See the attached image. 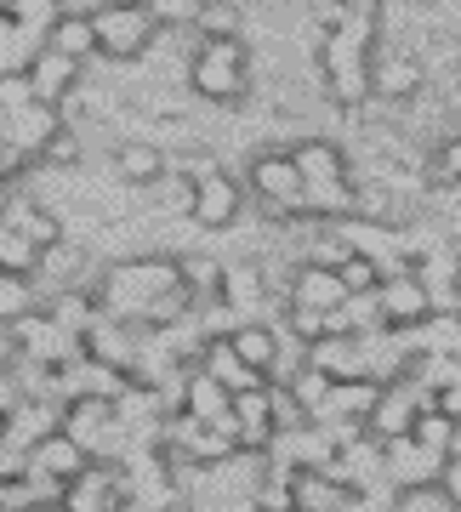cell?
Listing matches in <instances>:
<instances>
[{"label": "cell", "mask_w": 461, "mask_h": 512, "mask_svg": "<svg viewBox=\"0 0 461 512\" xmlns=\"http://www.w3.org/2000/svg\"><path fill=\"white\" fill-rule=\"evenodd\" d=\"M92 296L97 308L120 319V325H137V330H154V325H177L188 313H200V302L188 296L183 285V268L177 256H126L92 279Z\"/></svg>", "instance_id": "6da1fadb"}, {"label": "cell", "mask_w": 461, "mask_h": 512, "mask_svg": "<svg viewBox=\"0 0 461 512\" xmlns=\"http://www.w3.org/2000/svg\"><path fill=\"white\" fill-rule=\"evenodd\" d=\"M319 69H325V92H331V103H342V109H365L370 103V69H376V18L348 12L336 29H325Z\"/></svg>", "instance_id": "7a4b0ae2"}, {"label": "cell", "mask_w": 461, "mask_h": 512, "mask_svg": "<svg viewBox=\"0 0 461 512\" xmlns=\"http://www.w3.org/2000/svg\"><path fill=\"white\" fill-rule=\"evenodd\" d=\"M291 160H296V171H302L308 217L314 222H348L353 194H359V183H353V171H348V154H342L331 137H302V143H291Z\"/></svg>", "instance_id": "3957f363"}, {"label": "cell", "mask_w": 461, "mask_h": 512, "mask_svg": "<svg viewBox=\"0 0 461 512\" xmlns=\"http://www.w3.org/2000/svg\"><path fill=\"white\" fill-rule=\"evenodd\" d=\"M188 92L200 103H240L251 92V46L240 35H200L188 57Z\"/></svg>", "instance_id": "277c9868"}, {"label": "cell", "mask_w": 461, "mask_h": 512, "mask_svg": "<svg viewBox=\"0 0 461 512\" xmlns=\"http://www.w3.org/2000/svg\"><path fill=\"white\" fill-rule=\"evenodd\" d=\"M245 194L262 205L268 222H308V194H302V171H296L291 148H262L251 171H245Z\"/></svg>", "instance_id": "5b68a950"}, {"label": "cell", "mask_w": 461, "mask_h": 512, "mask_svg": "<svg viewBox=\"0 0 461 512\" xmlns=\"http://www.w3.org/2000/svg\"><path fill=\"white\" fill-rule=\"evenodd\" d=\"M92 29H97V57H114V63L143 57L154 46V35H160V23L148 18V6H97Z\"/></svg>", "instance_id": "8992f818"}, {"label": "cell", "mask_w": 461, "mask_h": 512, "mask_svg": "<svg viewBox=\"0 0 461 512\" xmlns=\"http://www.w3.org/2000/svg\"><path fill=\"white\" fill-rule=\"evenodd\" d=\"M427 404H433V393H427L416 376H405V382H388L382 387V399H376V410H370L365 433L376 444H393V439H410V427H416V416H422Z\"/></svg>", "instance_id": "52a82bcc"}, {"label": "cell", "mask_w": 461, "mask_h": 512, "mask_svg": "<svg viewBox=\"0 0 461 512\" xmlns=\"http://www.w3.org/2000/svg\"><path fill=\"white\" fill-rule=\"evenodd\" d=\"M240 211H245V183L234 177V171H211V177L194 183V211H188L194 228H205V234H228V228L240 222Z\"/></svg>", "instance_id": "ba28073f"}, {"label": "cell", "mask_w": 461, "mask_h": 512, "mask_svg": "<svg viewBox=\"0 0 461 512\" xmlns=\"http://www.w3.org/2000/svg\"><path fill=\"white\" fill-rule=\"evenodd\" d=\"M18 359H29V365H46V370H63L80 359V336H69V330L52 325V313L35 308L29 319H18Z\"/></svg>", "instance_id": "9c48e42d"}, {"label": "cell", "mask_w": 461, "mask_h": 512, "mask_svg": "<svg viewBox=\"0 0 461 512\" xmlns=\"http://www.w3.org/2000/svg\"><path fill=\"white\" fill-rule=\"evenodd\" d=\"M217 302L240 325H257V319H268V302H274V285H268V268L262 262H228L222 268V291Z\"/></svg>", "instance_id": "30bf717a"}, {"label": "cell", "mask_w": 461, "mask_h": 512, "mask_svg": "<svg viewBox=\"0 0 461 512\" xmlns=\"http://www.w3.org/2000/svg\"><path fill=\"white\" fill-rule=\"evenodd\" d=\"M120 507H126L120 461H92L80 478L63 484V512H120Z\"/></svg>", "instance_id": "8fae6325"}, {"label": "cell", "mask_w": 461, "mask_h": 512, "mask_svg": "<svg viewBox=\"0 0 461 512\" xmlns=\"http://www.w3.org/2000/svg\"><path fill=\"white\" fill-rule=\"evenodd\" d=\"M382 456H388V484L399 495H427L439 490V473L450 456H433V450H422L416 439H393L382 444Z\"/></svg>", "instance_id": "7c38bea8"}, {"label": "cell", "mask_w": 461, "mask_h": 512, "mask_svg": "<svg viewBox=\"0 0 461 512\" xmlns=\"http://www.w3.org/2000/svg\"><path fill=\"white\" fill-rule=\"evenodd\" d=\"M279 439L274 427V393L268 387H251V393H234V444L240 456H268Z\"/></svg>", "instance_id": "4fadbf2b"}, {"label": "cell", "mask_w": 461, "mask_h": 512, "mask_svg": "<svg viewBox=\"0 0 461 512\" xmlns=\"http://www.w3.org/2000/svg\"><path fill=\"white\" fill-rule=\"evenodd\" d=\"M342 302H348V291H342V274H336V268H319V262H291V279H285V308L336 313Z\"/></svg>", "instance_id": "5bb4252c"}, {"label": "cell", "mask_w": 461, "mask_h": 512, "mask_svg": "<svg viewBox=\"0 0 461 512\" xmlns=\"http://www.w3.org/2000/svg\"><path fill=\"white\" fill-rule=\"evenodd\" d=\"M376 302H382V325L393 330H416L433 319V296H427V285L416 274H393L376 285Z\"/></svg>", "instance_id": "9a60e30c"}, {"label": "cell", "mask_w": 461, "mask_h": 512, "mask_svg": "<svg viewBox=\"0 0 461 512\" xmlns=\"http://www.w3.org/2000/svg\"><path fill=\"white\" fill-rule=\"evenodd\" d=\"M137 336H143L137 325H120L109 313H97L92 330L80 336V353H86L92 365H109V370H126L131 376V365H137Z\"/></svg>", "instance_id": "2e32d148"}, {"label": "cell", "mask_w": 461, "mask_h": 512, "mask_svg": "<svg viewBox=\"0 0 461 512\" xmlns=\"http://www.w3.org/2000/svg\"><path fill=\"white\" fill-rule=\"evenodd\" d=\"M177 410L194 416V421H205V427H228V433H234V393H228L222 382H211L200 365L183 376V399H177Z\"/></svg>", "instance_id": "e0dca14e"}, {"label": "cell", "mask_w": 461, "mask_h": 512, "mask_svg": "<svg viewBox=\"0 0 461 512\" xmlns=\"http://www.w3.org/2000/svg\"><path fill=\"white\" fill-rule=\"evenodd\" d=\"M0 222H12V228H23V234L35 239L40 251H52V245H63L69 239V228H63V217H57L52 205L29 200V194H0Z\"/></svg>", "instance_id": "ac0fdd59"}, {"label": "cell", "mask_w": 461, "mask_h": 512, "mask_svg": "<svg viewBox=\"0 0 461 512\" xmlns=\"http://www.w3.org/2000/svg\"><path fill=\"white\" fill-rule=\"evenodd\" d=\"M80 69H86V63H74V57L52 52V46H40L35 63H29V86H35V103H52V109H63V103L80 92Z\"/></svg>", "instance_id": "d6986e66"}, {"label": "cell", "mask_w": 461, "mask_h": 512, "mask_svg": "<svg viewBox=\"0 0 461 512\" xmlns=\"http://www.w3.org/2000/svg\"><path fill=\"white\" fill-rule=\"evenodd\" d=\"M422 63L410 52H376V69H370V97H382V103H405V97L422 92Z\"/></svg>", "instance_id": "ffe728a7"}, {"label": "cell", "mask_w": 461, "mask_h": 512, "mask_svg": "<svg viewBox=\"0 0 461 512\" xmlns=\"http://www.w3.org/2000/svg\"><path fill=\"white\" fill-rule=\"evenodd\" d=\"M228 342H234V353H240V359H245L251 370H257L262 382H274V376H279V353H285V336H279V325H274V319L240 325L234 336H228Z\"/></svg>", "instance_id": "44dd1931"}, {"label": "cell", "mask_w": 461, "mask_h": 512, "mask_svg": "<svg viewBox=\"0 0 461 512\" xmlns=\"http://www.w3.org/2000/svg\"><path fill=\"white\" fill-rule=\"evenodd\" d=\"M86 467H92V456H86L69 433H52V439H40L35 450H29V473L52 478V484H69V478H80Z\"/></svg>", "instance_id": "7402d4cb"}, {"label": "cell", "mask_w": 461, "mask_h": 512, "mask_svg": "<svg viewBox=\"0 0 461 512\" xmlns=\"http://www.w3.org/2000/svg\"><path fill=\"white\" fill-rule=\"evenodd\" d=\"M114 171H120V183H131V188H154L171 171V154L160 143H148V137H126V143L114 148Z\"/></svg>", "instance_id": "603a6c76"}, {"label": "cell", "mask_w": 461, "mask_h": 512, "mask_svg": "<svg viewBox=\"0 0 461 512\" xmlns=\"http://www.w3.org/2000/svg\"><path fill=\"white\" fill-rule=\"evenodd\" d=\"M52 433H63V404L52 399H23L12 416H6V439L23 444V450H35L40 439H52Z\"/></svg>", "instance_id": "cb8c5ba5"}, {"label": "cell", "mask_w": 461, "mask_h": 512, "mask_svg": "<svg viewBox=\"0 0 461 512\" xmlns=\"http://www.w3.org/2000/svg\"><path fill=\"white\" fill-rule=\"evenodd\" d=\"M308 365L325 370L331 382H370L365 376V353H359V336H325L308 348Z\"/></svg>", "instance_id": "d4e9b609"}, {"label": "cell", "mask_w": 461, "mask_h": 512, "mask_svg": "<svg viewBox=\"0 0 461 512\" xmlns=\"http://www.w3.org/2000/svg\"><path fill=\"white\" fill-rule=\"evenodd\" d=\"M200 370L211 376V382H222L228 393H251V387H268L257 376V370L245 365L240 353H234V342L228 336H217V342H205V359H200Z\"/></svg>", "instance_id": "484cf974"}, {"label": "cell", "mask_w": 461, "mask_h": 512, "mask_svg": "<svg viewBox=\"0 0 461 512\" xmlns=\"http://www.w3.org/2000/svg\"><path fill=\"white\" fill-rule=\"evenodd\" d=\"M86 268H92V256H86V245H74V239H63V245H52V251L40 256V274H35V285L46 279L52 291H92L86 285Z\"/></svg>", "instance_id": "4316f807"}, {"label": "cell", "mask_w": 461, "mask_h": 512, "mask_svg": "<svg viewBox=\"0 0 461 512\" xmlns=\"http://www.w3.org/2000/svg\"><path fill=\"white\" fill-rule=\"evenodd\" d=\"M177 268H183V285H188V296L194 302H217V291H222V256H211V251H188V256H177Z\"/></svg>", "instance_id": "83f0119b"}, {"label": "cell", "mask_w": 461, "mask_h": 512, "mask_svg": "<svg viewBox=\"0 0 461 512\" xmlns=\"http://www.w3.org/2000/svg\"><path fill=\"white\" fill-rule=\"evenodd\" d=\"M40 308L52 313V325H57V330H69V336H86V330H92V319L103 313L92 291H57L52 302H40Z\"/></svg>", "instance_id": "f1b7e54d"}, {"label": "cell", "mask_w": 461, "mask_h": 512, "mask_svg": "<svg viewBox=\"0 0 461 512\" xmlns=\"http://www.w3.org/2000/svg\"><path fill=\"white\" fill-rule=\"evenodd\" d=\"M0 18L12 23V29H23L29 40H40V46H46V35L63 23V6H57V0H18V6H6Z\"/></svg>", "instance_id": "f546056e"}, {"label": "cell", "mask_w": 461, "mask_h": 512, "mask_svg": "<svg viewBox=\"0 0 461 512\" xmlns=\"http://www.w3.org/2000/svg\"><path fill=\"white\" fill-rule=\"evenodd\" d=\"M40 245L23 228H12V222H0V274H29L35 279L40 274Z\"/></svg>", "instance_id": "4dcf8cb0"}, {"label": "cell", "mask_w": 461, "mask_h": 512, "mask_svg": "<svg viewBox=\"0 0 461 512\" xmlns=\"http://www.w3.org/2000/svg\"><path fill=\"white\" fill-rule=\"evenodd\" d=\"M40 308V285L29 274H0V325H18Z\"/></svg>", "instance_id": "1f68e13d"}, {"label": "cell", "mask_w": 461, "mask_h": 512, "mask_svg": "<svg viewBox=\"0 0 461 512\" xmlns=\"http://www.w3.org/2000/svg\"><path fill=\"white\" fill-rule=\"evenodd\" d=\"M46 46H52V52H63V57H74V63L97 57V29H92V18H63L52 35H46Z\"/></svg>", "instance_id": "d6a6232c"}, {"label": "cell", "mask_w": 461, "mask_h": 512, "mask_svg": "<svg viewBox=\"0 0 461 512\" xmlns=\"http://www.w3.org/2000/svg\"><path fill=\"white\" fill-rule=\"evenodd\" d=\"M410 439L422 444V450H433V456H450L456 450V421L444 416L439 404H427L422 416H416V427H410Z\"/></svg>", "instance_id": "836d02e7"}, {"label": "cell", "mask_w": 461, "mask_h": 512, "mask_svg": "<svg viewBox=\"0 0 461 512\" xmlns=\"http://www.w3.org/2000/svg\"><path fill=\"white\" fill-rule=\"evenodd\" d=\"M285 393L302 404V416H314L319 404H325V393H331V376H325V370H314V365H302L291 382H285Z\"/></svg>", "instance_id": "e575fe53"}, {"label": "cell", "mask_w": 461, "mask_h": 512, "mask_svg": "<svg viewBox=\"0 0 461 512\" xmlns=\"http://www.w3.org/2000/svg\"><path fill=\"white\" fill-rule=\"evenodd\" d=\"M143 6L160 29H188V23H200V12H205V0H143Z\"/></svg>", "instance_id": "d590c367"}, {"label": "cell", "mask_w": 461, "mask_h": 512, "mask_svg": "<svg viewBox=\"0 0 461 512\" xmlns=\"http://www.w3.org/2000/svg\"><path fill=\"white\" fill-rule=\"evenodd\" d=\"M154 205H160V211H177V217H188V211H194V183H188L183 171H166V177L154 183Z\"/></svg>", "instance_id": "8d00e7d4"}, {"label": "cell", "mask_w": 461, "mask_h": 512, "mask_svg": "<svg viewBox=\"0 0 461 512\" xmlns=\"http://www.w3.org/2000/svg\"><path fill=\"white\" fill-rule=\"evenodd\" d=\"M427 171H433V183L439 188H461V137H444V143L433 148Z\"/></svg>", "instance_id": "74e56055"}, {"label": "cell", "mask_w": 461, "mask_h": 512, "mask_svg": "<svg viewBox=\"0 0 461 512\" xmlns=\"http://www.w3.org/2000/svg\"><path fill=\"white\" fill-rule=\"evenodd\" d=\"M336 274H342V291H348V296H365V291H376V285H382V274L370 268L365 256H348Z\"/></svg>", "instance_id": "f35d334b"}, {"label": "cell", "mask_w": 461, "mask_h": 512, "mask_svg": "<svg viewBox=\"0 0 461 512\" xmlns=\"http://www.w3.org/2000/svg\"><path fill=\"white\" fill-rule=\"evenodd\" d=\"M35 103V86H29V69L23 74H0V114H18Z\"/></svg>", "instance_id": "ab89813d"}, {"label": "cell", "mask_w": 461, "mask_h": 512, "mask_svg": "<svg viewBox=\"0 0 461 512\" xmlns=\"http://www.w3.org/2000/svg\"><path fill=\"white\" fill-rule=\"evenodd\" d=\"M234 6H222V0H205V12H200V35H240L234 29Z\"/></svg>", "instance_id": "60d3db41"}, {"label": "cell", "mask_w": 461, "mask_h": 512, "mask_svg": "<svg viewBox=\"0 0 461 512\" xmlns=\"http://www.w3.org/2000/svg\"><path fill=\"white\" fill-rule=\"evenodd\" d=\"M18 478H29V450L0 439V484H18Z\"/></svg>", "instance_id": "b9f144b4"}, {"label": "cell", "mask_w": 461, "mask_h": 512, "mask_svg": "<svg viewBox=\"0 0 461 512\" xmlns=\"http://www.w3.org/2000/svg\"><path fill=\"white\" fill-rule=\"evenodd\" d=\"M40 160H46V165H74V160H80V137H74V131L63 126V131L52 137V143H46V154H40Z\"/></svg>", "instance_id": "7bdbcfd3"}, {"label": "cell", "mask_w": 461, "mask_h": 512, "mask_svg": "<svg viewBox=\"0 0 461 512\" xmlns=\"http://www.w3.org/2000/svg\"><path fill=\"white\" fill-rule=\"evenodd\" d=\"M439 501L450 512H461V456L444 461V473H439Z\"/></svg>", "instance_id": "ee69618b"}, {"label": "cell", "mask_w": 461, "mask_h": 512, "mask_svg": "<svg viewBox=\"0 0 461 512\" xmlns=\"http://www.w3.org/2000/svg\"><path fill=\"white\" fill-rule=\"evenodd\" d=\"M18 404H23V393H18V376H12V370H0V416H12Z\"/></svg>", "instance_id": "f6af8a7d"}, {"label": "cell", "mask_w": 461, "mask_h": 512, "mask_svg": "<svg viewBox=\"0 0 461 512\" xmlns=\"http://www.w3.org/2000/svg\"><path fill=\"white\" fill-rule=\"evenodd\" d=\"M12 365H18V330L0 325V370H12Z\"/></svg>", "instance_id": "bcb514c9"}, {"label": "cell", "mask_w": 461, "mask_h": 512, "mask_svg": "<svg viewBox=\"0 0 461 512\" xmlns=\"http://www.w3.org/2000/svg\"><path fill=\"white\" fill-rule=\"evenodd\" d=\"M433 404H439L444 416H450V421H456V427H461V382H456V387H444V393H439V399H433Z\"/></svg>", "instance_id": "7dc6e473"}, {"label": "cell", "mask_w": 461, "mask_h": 512, "mask_svg": "<svg viewBox=\"0 0 461 512\" xmlns=\"http://www.w3.org/2000/svg\"><path fill=\"white\" fill-rule=\"evenodd\" d=\"M103 6H143V0H103Z\"/></svg>", "instance_id": "c3c4849f"}, {"label": "cell", "mask_w": 461, "mask_h": 512, "mask_svg": "<svg viewBox=\"0 0 461 512\" xmlns=\"http://www.w3.org/2000/svg\"><path fill=\"white\" fill-rule=\"evenodd\" d=\"M6 6H18V0H0V12H6Z\"/></svg>", "instance_id": "681fc988"}, {"label": "cell", "mask_w": 461, "mask_h": 512, "mask_svg": "<svg viewBox=\"0 0 461 512\" xmlns=\"http://www.w3.org/2000/svg\"><path fill=\"white\" fill-rule=\"evenodd\" d=\"M35 512H63V507H35Z\"/></svg>", "instance_id": "f907efd6"}, {"label": "cell", "mask_w": 461, "mask_h": 512, "mask_svg": "<svg viewBox=\"0 0 461 512\" xmlns=\"http://www.w3.org/2000/svg\"><path fill=\"white\" fill-rule=\"evenodd\" d=\"M0 439H6V416H0Z\"/></svg>", "instance_id": "816d5d0a"}, {"label": "cell", "mask_w": 461, "mask_h": 512, "mask_svg": "<svg viewBox=\"0 0 461 512\" xmlns=\"http://www.w3.org/2000/svg\"><path fill=\"white\" fill-rule=\"evenodd\" d=\"M456 313H461V291H456Z\"/></svg>", "instance_id": "f5cc1de1"}, {"label": "cell", "mask_w": 461, "mask_h": 512, "mask_svg": "<svg viewBox=\"0 0 461 512\" xmlns=\"http://www.w3.org/2000/svg\"><path fill=\"white\" fill-rule=\"evenodd\" d=\"M0 501H6V484H0Z\"/></svg>", "instance_id": "db71d44e"}, {"label": "cell", "mask_w": 461, "mask_h": 512, "mask_svg": "<svg viewBox=\"0 0 461 512\" xmlns=\"http://www.w3.org/2000/svg\"><path fill=\"white\" fill-rule=\"evenodd\" d=\"M257 512H262V507H257ZM285 512H296V507H285Z\"/></svg>", "instance_id": "11a10c76"}, {"label": "cell", "mask_w": 461, "mask_h": 512, "mask_svg": "<svg viewBox=\"0 0 461 512\" xmlns=\"http://www.w3.org/2000/svg\"><path fill=\"white\" fill-rule=\"evenodd\" d=\"M456 137H461V126H456Z\"/></svg>", "instance_id": "9f6ffc18"}]
</instances>
